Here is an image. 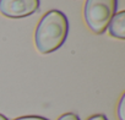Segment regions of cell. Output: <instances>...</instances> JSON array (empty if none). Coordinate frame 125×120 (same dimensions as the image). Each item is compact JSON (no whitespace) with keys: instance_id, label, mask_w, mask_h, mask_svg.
Masks as SVG:
<instances>
[{"instance_id":"obj_9","label":"cell","mask_w":125,"mask_h":120,"mask_svg":"<svg viewBox=\"0 0 125 120\" xmlns=\"http://www.w3.org/2000/svg\"><path fill=\"white\" fill-rule=\"evenodd\" d=\"M0 120H8V119H6V116H4L3 114H0Z\"/></svg>"},{"instance_id":"obj_2","label":"cell","mask_w":125,"mask_h":120,"mask_svg":"<svg viewBox=\"0 0 125 120\" xmlns=\"http://www.w3.org/2000/svg\"><path fill=\"white\" fill-rule=\"evenodd\" d=\"M118 0H86L83 16L87 26L96 34H102L115 15Z\"/></svg>"},{"instance_id":"obj_3","label":"cell","mask_w":125,"mask_h":120,"mask_svg":"<svg viewBox=\"0 0 125 120\" xmlns=\"http://www.w3.org/2000/svg\"><path fill=\"white\" fill-rule=\"evenodd\" d=\"M39 9V0H0V12L6 17L20 19Z\"/></svg>"},{"instance_id":"obj_5","label":"cell","mask_w":125,"mask_h":120,"mask_svg":"<svg viewBox=\"0 0 125 120\" xmlns=\"http://www.w3.org/2000/svg\"><path fill=\"white\" fill-rule=\"evenodd\" d=\"M124 105H125V96L123 94L119 102V107H118V116L119 120H125V114H124Z\"/></svg>"},{"instance_id":"obj_4","label":"cell","mask_w":125,"mask_h":120,"mask_svg":"<svg viewBox=\"0 0 125 120\" xmlns=\"http://www.w3.org/2000/svg\"><path fill=\"white\" fill-rule=\"evenodd\" d=\"M108 27H109V33L113 37L124 39L125 38V12L120 11L115 14L109 21Z\"/></svg>"},{"instance_id":"obj_1","label":"cell","mask_w":125,"mask_h":120,"mask_svg":"<svg viewBox=\"0 0 125 120\" xmlns=\"http://www.w3.org/2000/svg\"><path fill=\"white\" fill-rule=\"evenodd\" d=\"M69 31V22L66 16L61 11L50 10L39 21L36 33L34 42L37 49L42 54H49L65 42Z\"/></svg>"},{"instance_id":"obj_8","label":"cell","mask_w":125,"mask_h":120,"mask_svg":"<svg viewBox=\"0 0 125 120\" xmlns=\"http://www.w3.org/2000/svg\"><path fill=\"white\" fill-rule=\"evenodd\" d=\"M88 120H108L104 115H102V114H97V115H93V116H91Z\"/></svg>"},{"instance_id":"obj_7","label":"cell","mask_w":125,"mask_h":120,"mask_svg":"<svg viewBox=\"0 0 125 120\" xmlns=\"http://www.w3.org/2000/svg\"><path fill=\"white\" fill-rule=\"evenodd\" d=\"M15 120H48V119L42 118V116H21V118H17Z\"/></svg>"},{"instance_id":"obj_6","label":"cell","mask_w":125,"mask_h":120,"mask_svg":"<svg viewBox=\"0 0 125 120\" xmlns=\"http://www.w3.org/2000/svg\"><path fill=\"white\" fill-rule=\"evenodd\" d=\"M58 120H80V119H79V116H77L76 114H74V113H66V114H64V115H61Z\"/></svg>"}]
</instances>
